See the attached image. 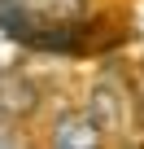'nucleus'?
<instances>
[{
	"instance_id": "f257e3e1",
	"label": "nucleus",
	"mask_w": 144,
	"mask_h": 149,
	"mask_svg": "<svg viewBox=\"0 0 144 149\" xmlns=\"http://www.w3.org/2000/svg\"><path fill=\"white\" fill-rule=\"evenodd\" d=\"M88 114L96 118L101 132H122L131 123V92L118 74H101L96 88H92V101H88Z\"/></svg>"
},
{
	"instance_id": "f03ea898",
	"label": "nucleus",
	"mask_w": 144,
	"mask_h": 149,
	"mask_svg": "<svg viewBox=\"0 0 144 149\" xmlns=\"http://www.w3.org/2000/svg\"><path fill=\"white\" fill-rule=\"evenodd\" d=\"M101 127H96V118L88 114V110H65L61 118H57V127H52V145L57 149H88V145H101Z\"/></svg>"
}]
</instances>
